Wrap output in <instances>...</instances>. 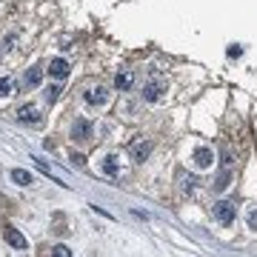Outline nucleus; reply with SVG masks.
<instances>
[{
	"instance_id": "obj_1",
	"label": "nucleus",
	"mask_w": 257,
	"mask_h": 257,
	"mask_svg": "<svg viewBox=\"0 0 257 257\" xmlns=\"http://www.w3.org/2000/svg\"><path fill=\"white\" fill-rule=\"evenodd\" d=\"M168 92V83L163 74H152V78L143 83V92H140V98L146 100V103H160V100L166 98Z\"/></svg>"
},
{
	"instance_id": "obj_2",
	"label": "nucleus",
	"mask_w": 257,
	"mask_h": 257,
	"mask_svg": "<svg viewBox=\"0 0 257 257\" xmlns=\"http://www.w3.org/2000/svg\"><path fill=\"white\" fill-rule=\"evenodd\" d=\"M214 218H218L220 226H232L234 218H238V206H234V200H220V203H214Z\"/></svg>"
},
{
	"instance_id": "obj_3",
	"label": "nucleus",
	"mask_w": 257,
	"mask_h": 257,
	"mask_svg": "<svg viewBox=\"0 0 257 257\" xmlns=\"http://www.w3.org/2000/svg\"><path fill=\"white\" fill-rule=\"evenodd\" d=\"M83 100H86L89 106H106L109 89H106V86H89V89L83 92Z\"/></svg>"
},
{
	"instance_id": "obj_4",
	"label": "nucleus",
	"mask_w": 257,
	"mask_h": 257,
	"mask_svg": "<svg viewBox=\"0 0 257 257\" xmlns=\"http://www.w3.org/2000/svg\"><path fill=\"white\" fill-rule=\"evenodd\" d=\"M152 148H154V143H152V140H134V143L128 146V154H132V160L143 163V160H148Z\"/></svg>"
},
{
	"instance_id": "obj_5",
	"label": "nucleus",
	"mask_w": 257,
	"mask_h": 257,
	"mask_svg": "<svg viewBox=\"0 0 257 257\" xmlns=\"http://www.w3.org/2000/svg\"><path fill=\"white\" fill-rule=\"evenodd\" d=\"M18 120L20 123H29V126H38L43 118H40V109L34 106V103H23V106L18 109Z\"/></svg>"
},
{
	"instance_id": "obj_6",
	"label": "nucleus",
	"mask_w": 257,
	"mask_h": 257,
	"mask_svg": "<svg viewBox=\"0 0 257 257\" xmlns=\"http://www.w3.org/2000/svg\"><path fill=\"white\" fill-rule=\"evenodd\" d=\"M192 160H194V166L198 168H212V163H214V152L208 146H198L194 148V154H192Z\"/></svg>"
},
{
	"instance_id": "obj_7",
	"label": "nucleus",
	"mask_w": 257,
	"mask_h": 257,
	"mask_svg": "<svg viewBox=\"0 0 257 257\" xmlns=\"http://www.w3.org/2000/svg\"><path fill=\"white\" fill-rule=\"evenodd\" d=\"M92 132H94V126H92L86 118H78L74 120V126H72V138L74 140H89Z\"/></svg>"
},
{
	"instance_id": "obj_8",
	"label": "nucleus",
	"mask_w": 257,
	"mask_h": 257,
	"mask_svg": "<svg viewBox=\"0 0 257 257\" xmlns=\"http://www.w3.org/2000/svg\"><path fill=\"white\" fill-rule=\"evenodd\" d=\"M54 80H63V78H69V60L66 58H54L49 63V69H46Z\"/></svg>"
},
{
	"instance_id": "obj_9",
	"label": "nucleus",
	"mask_w": 257,
	"mask_h": 257,
	"mask_svg": "<svg viewBox=\"0 0 257 257\" xmlns=\"http://www.w3.org/2000/svg\"><path fill=\"white\" fill-rule=\"evenodd\" d=\"M3 238H6V243H9L12 248H29V240L20 234L18 228H12V226H6L3 228Z\"/></svg>"
},
{
	"instance_id": "obj_10",
	"label": "nucleus",
	"mask_w": 257,
	"mask_h": 257,
	"mask_svg": "<svg viewBox=\"0 0 257 257\" xmlns=\"http://www.w3.org/2000/svg\"><path fill=\"white\" fill-rule=\"evenodd\" d=\"M100 168H103L109 178H118V174H120V158H118V154H106L103 163H100Z\"/></svg>"
},
{
	"instance_id": "obj_11",
	"label": "nucleus",
	"mask_w": 257,
	"mask_h": 257,
	"mask_svg": "<svg viewBox=\"0 0 257 257\" xmlns=\"http://www.w3.org/2000/svg\"><path fill=\"white\" fill-rule=\"evenodd\" d=\"M40 80H43V69H38V66H32L26 74H23V86L26 89H38L40 86Z\"/></svg>"
},
{
	"instance_id": "obj_12",
	"label": "nucleus",
	"mask_w": 257,
	"mask_h": 257,
	"mask_svg": "<svg viewBox=\"0 0 257 257\" xmlns=\"http://www.w3.org/2000/svg\"><path fill=\"white\" fill-rule=\"evenodd\" d=\"M134 86V74L132 72H118V78H114V89L118 92H128Z\"/></svg>"
},
{
	"instance_id": "obj_13",
	"label": "nucleus",
	"mask_w": 257,
	"mask_h": 257,
	"mask_svg": "<svg viewBox=\"0 0 257 257\" xmlns=\"http://www.w3.org/2000/svg\"><path fill=\"white\" fill-rule=\"evenodd\" d=\"M12 180H14L18 186H32V183H34V178H32L26 168H12Z\"/></svg>"
},
{
	"instance_id": "obj_14",
	"label": "nucleus",
	"mask_w": 257,
	"mask_h": 257,
	"mask_svg": "<svg viewBox=\"0 0 257 257\" xmlns=\"http://www.w3.org/2000/svg\"><path fill=\"white\" fill-rule=\"evenodd\" d=\"M14 80L9 78V74H0V98H9V94H14Z\"/></svg>"
},
{
	"instance_id": "obj_15",
	"label": "nucleus",
	"mask_w": 257,
	"mask_h": 257,
	"mask_svg": "<svg viewBox=\"0 0 257 257\" xmlns=\"http://www.w3.org/2000/svg\"><path fill=\"white\" fill-rule=\"evenodd\" d=\"M228 183H232V168H223L218 174V180H214V192H226Z\"/></svg>"
},
{
	"instance_id": "obj_16",
	"label": "nucleus",
	"mask_w": 257,
	"mask_h": 257,
	"mask_svg": "<svg viewBox=\"0 0 257 257\" xmlns=\"http://www.w3.org/2000/svg\"><path fill=\"white\" fill-rule=\"evenodd\" d=\"M43 98H46V103H54V100L60 98V86H46V92H43Z\"/></svg>"
},
{
	"instance_id": "obj_17",
	"label": "nucleus",
	"mask_w": 257,
	"mask_h": 257,
	"mask_svg": "<svg viewBox=\"0 0 257 257\" xmlns=\"http://www.w3.org/2000/svg\"><path fill=\"white\" fill-rule=\"evenodd\" d=\"M246 223H248V228H252V232H257V206H252V208H248Z\"/></svg>"
},
{
	"instance_id": "obj_18",
	"label": "nucleus",
	"mask_w": 257,
	"mask_h": 257,
	"mask_svg": "<svg viewBox=\"0 0 257 257\" xmlns=\"http://www.w3.org/2000/svg\"><path fill=\"white\" fill-rule=\"evenodd\" d=\"M52 257H72V248L60 243V246H54V248H52Z\"/></svg>"
},
{
	"instance_id": "obj_19",
	"label": "nucleus",
	"mask_w": 257,
	"mask_h": 257,
	"mask_svg": "<svg viewBox=\"0 0 257 257\" xmlns=\"http://www.w3.org/2000/svg\"><path fill=\"white\" fill-rule=\"evenodd\" d=\"M194 186H198V178H186L183 180V192H186V194L188 192H194Z\"/></svg>"
},
{
	"instance_id": "obj_20",
	"label": "nucleus",
	"mask_w": 257,
	"mask_h": 257,
	"mask_svg": "<svg viewBox=\"0 0 257 257\" xmlns=\"http://www.w3.org/2000/svg\"><path fill=\"white\" fill-rule=\"evenodd\" d=\"M226 54H228V58H240V54H243V49H240V46H228Z\"/></svg>"
},
{
	"instance_id": "obj_21",
	"label": "nucleus",
	"mask_w": 257,
	"mask_h": 257,
	"mask_svg": "<svg viewBox=\"0 0 257 257\" xmlns=\"http://www.w3.org/2000/svg\"><path fill=\"white\" fill-rule=\"evenodd\" d=\"M72 163H74V166H83V163H86V158H83V154H72Z\"/></svg>"
}]
</instances>
